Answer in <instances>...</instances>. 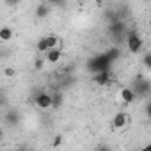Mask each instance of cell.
Instances as JSON below:
<instances>
[{"label": "cell", "instance_id": "1", "mask_svg": "<svg viewBox=\"0 0 151 151\" xmlns=\"http://www.w3.org/2000/svg\"><path fill=\"white\" fill-rule=\"evenodd\" d=\"M110 64H112V60L107 57V53H101L100 57H96V59L91 62V66H89V68H91L93 71H96V73H98V71L110 69Z\"/></svg>", "mask_w": 151, "mask_h": 151}, {"label": "cell", "instance_id": "2", "mask_svg": "<svg viewBox=\"0 0 151 151\" xmlns=\"http://www.w3.org/2000/svg\"><path fill=\"white\" fill-rule=\"evenodd\" d=\"M126 46L132 53H137L140 48H142V37L137 34V32H130L128 37H126Z\"/></svg>", "mask_w": 151, "mask_h": 151}, {"label": "cell", "instance_id": "3", "mask_svg": "<svg viewBox=\"0 0 151 151\" xmlns=\"http://www.w3.org/2000/svg\"><path fill=\"white\" fill-rule=\"evenodd\" d=\"M36 105L39 109H50V107H53V98L46 93H41L36 96Z\"/></svg>", "mask_w": 151, "mask_h": 151}, {"label": "cell", "instance_id": "4", "mask_svg": "<svg viewBox=\"0 0 151 151\" xmlns=\"http://www.w3.org/2000/svg\"><path fill=\"white\" fill-rule=\"evenodd\" d=\"M94 82L98 86H107L110 82V69H105V71H98L96 77H94Z\"/></svg>", "mask_w": 151, "mask_h": 151}, {"label": "cell", "instance_id": "5", "mask_svg": "<svg viewBox=\"0 0 151 151\" xmlns=\"http://www.w3.org/2000/svg\"><path fill=\"white\" fill-rule=\"evenodd\" d=\"M126 123H128V116H126L124 112L116 114L114 119H112V126H114V128H123V126H126Z\"/></svg>", "mask_w": 151, "mask_h": 151}, {"label": "cell", "instance_id": "6", "mask_svg": "<svg viewBox=\"0 0 151 151\" xmlns=\"http://www.w3.org/2000/svg\"><path fill=\"white\" fill-rule=\"evenodd\" d=\"M59 60H60V50H59V48H50V50L46 52V62L57 64Z\"/></svg>", "mask_w": 151, "mask_h": 151}, {"label": "cell", "instance_id": "7", "mask_svg": "<svg viewBox=\"0 0 151 151\" xmlns=\"http://www.w3.org/2000/svg\"><path fill=\"white\" fill-rule=\"evenodd\" d=\"M121 100H123L124 103H132V101L135 100V91L130 89V87H123V89H121Z\"/></svg>", "mask_w": 151, "mask_h": 151}, {"label": "cell", "instance_id": "8", "mask_svg": "<svg viewBox=\"0 0 151 151\" xmlns=\"http://www.w3.org/2000/svg\"><path fill=\"white\" fill-rule=\"evenodd\" d=\"M13 37V30L9 27H2V30H0V39L2 41H9Z\"/></svg>", "mask_w": 151, "mask_h": 151}, {"label": "cell", "instance_id": "9", "mask_svg": "<svg viewBox=\"0 0 151 151\" xmlns=\"http://www.w3.org/2000/svg\"><path fill=\"white\" fill-rule=\"evenodd\" d=\"M50 50V46H48V41H46V37H41L39 41H37V52H48Z\"/></svg>", "mask_w": 151, "mask_h": 151}, {"label": "cell", "instance_id": "10", "mask_svg": "<svg viewBox=\"0 0 151 151\" xmlns=\"http://www.w3.org/2000/svg\"><path fill=\"white\" fill-rule=\"evenodd\" d=\"M46 41H48V46H50V48H57V45H59V37H57L55 34L46 36Z\"/></svg>", "mask_w": 151, "mask_h": 151}, {"label": "cell", "instance_id": "11", "mask_svg": "<svg viewBox=\"0 0 151 151\" xmlns=\"http://www.w3.org/2000/svg\"><path fill=\"white\" fill-rule=\"evenodd\" d=\"M107 57H109L110 60H116V59L119 57V50H117V48H110V50L107 52Z\"/></svg>", "mask_w": 151, "mask_h": 151}, {"label": "cell", "instance_id": "12", "mask_svg": "<svg viewBox=\"0 0 151 151\" xmlns=\"http://www.w3.org/2000/svg\"><path fill=\"white\" fill-rule=\"evenodd\" d=\"M52 98H53V107H59V105L62 103V98H60V94H57V93H55Z\"/></svg>", "mask_w": 151, "mask_h": 151}, {"label": "cell", "instance_id": "13", "mask_svg": "<svg viewBox=\"0 0 151 151\" xmlns=\"http://www.w3.org/2000/svg\"><path fill=\"white\" fill-rule=\"evenodd\" d=\"M142 62H144V66H146V68H151V53H147V55H144V59H142Z\"/></svg>", "mask_w": 151, "mask_h": 151}, {"label": "cell", "instance_id": "14", "mask_svg": "<svg viewBox=\"0 0 151 151\" xmlns=\"http://www.w3.org/2000/svg\"><path fill=\"white\" fill-rule=\"evenodd\" d=\"M46 13H48V11H46V7H43V6H41V7H37V16H46Z\"/></svg>", "mask_w": 151, "mask_h": 151}, {"label": "cell", "instance_id": "15", "mask_svg": "<svg viewBox=\"0 0 151 151\" xmlns=\"http://www.w3.org/2000/svg\"><path fill=\"white\" fill-rule=\"evenodd\" d=\"M43 66H45V60H41V59H37V60H36V69H41Z\"/></svg>", "mask_w": 151, "mask_h": 151}, {"label": "cell", "instance_id": "16", "mask_svg": "<svg viewBox=\"0 0 151 151\" xmlns=\"http://www.w3.org/2000/svg\"><path fill=\"white\" fill-rule=\"evenodd\" d=\"M6 75H7V77H14V69L13 68H7L6 69Z\"/></svg>", "mask_w": 151, "mask_h": 151}, {"label": "cell", "instance_id": "17", "mask_svg": "<svg viewBox=\"0 0 151 151\" xmlns=\"http://www.w3.org/2000/svg\"><path fill=\"white\" fill-rule=\"evenodd\" d=\"M60 140H62L60 137H55V139H53V146H59V144H60Z\"/></svg>", "mask_w": 151, "mask_h": 151}, {"label": "cell", "instance_id": "18", "mask_svg": "<svg viewBox=\"0 0 151 151\" xmlns=\"http://www.w3.org/2000/svg\"><path fill=\"white\" fill-rule=\"evenodd\" d=\"M146 112H147V116H149V119H151V103L146 107Z\"/></svg>", "mask_w": 151, "mask_h": 151}]
</instances>
